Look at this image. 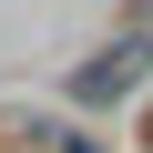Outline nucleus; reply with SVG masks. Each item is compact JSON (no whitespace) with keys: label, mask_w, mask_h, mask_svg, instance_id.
<instances>
[{"label":"nucleus","mask_w":153,"mask_h":153,"mask_svg":"<svg viewBox=\"0 0 153 153\" xmlns=\"http://www.w3.org/2000/svg\"><path fill=\"white\" fill-rule=\"evenodd\" d=\"M143 71H153V41H112V51L82 71V102H123V92L143 82Z\"/></svg>","instance_id":"obj_1"}]
</instances>
